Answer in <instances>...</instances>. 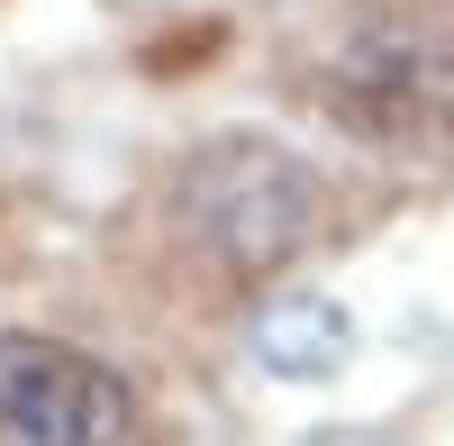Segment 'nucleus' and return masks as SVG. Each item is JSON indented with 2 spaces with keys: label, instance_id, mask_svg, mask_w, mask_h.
<instances>
[{
  "label": "nucleus",
  "instance_id": "nucleus-1",
  "mask_svg": "<svg viewBox=\"0 0 454 446\" xmlns=\"http://www.w3.org/2000/svg\"><path fill=\"white\" fill-rule=\"evenodd\" d=\"M327 173L309 155H291L273 137H209L192 146L164 192H155V219H164V246L173 265H192L209 291H246L263 274L300 265L318 237H327Z\"/></svg>",
  "mask_w": 454,
  "mask_h": 446
},
{
  "label": "nucleus",
  "instance_id": "nucleus-2",
  "mask_svg": "<svg viewBox=\"0 0 454 446\" xmlns=\"http://www.w3.org/2000/svg\"><path fill=\"white\" fill-rule=\"evenodd\" d=\"M300 100L364 146L454 137V28H436L427 10H372L309 55Z\"/></svg>",
  "mask_w": 454,
  "mask_h": 446
},
{
  "label": "nucleus",
  "instance_id": "nucleus-3",
  "mask_svg": "<svg viewBox=\"0 0 454 446\" xmlns=\"http://www.w3.org/2000/svg\"><path fill=\"white\" fill-rule=\"evenodd\" d=\"M119 428L128 383L100 355L46 328H0V446H109Z\"/></svg>",
  "mask_w": 454,
  "mask_h": 446
},
{
  "label": "nucleus",
  "instance_id": "nucleus-4",
  "mask_svg": "<svg viewBox=\"0 0 454 446\" xmlns=\"http://www.w3.org/2000/svg\"><path fill=\"white\" fill-rule=\"evenodd\" d=\"M346 346H355V319L336 310V301H318V291L273 301V310L254 319V364L282 374V383H327L336 364H346Z\"/></svg>",
  "mask_w": 454,
  "mask_h": 446
}]
</instances>
